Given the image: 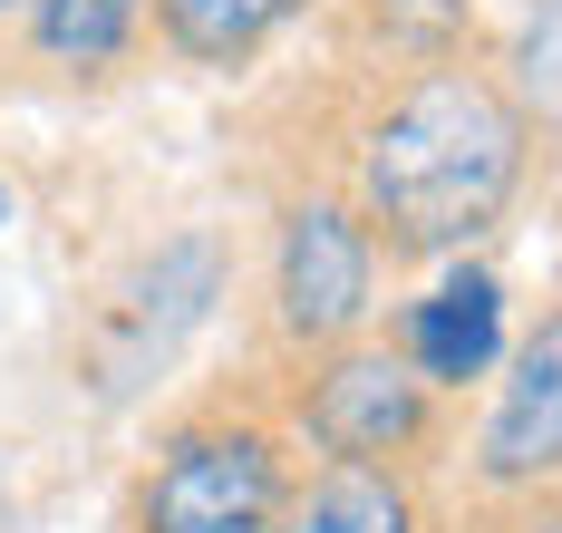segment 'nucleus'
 I'll use <instances>...</instances> for the list:
<instances>
[{"label": "nucleus", "instance_id": "nucleus-7", "mask_svg": "<svg viewBox=\"0 0 562 533\" xmlns=\"http://www.w3.org/2000/svg\"><path fill=\"white\" fill-rule=\"evenodd\" d=\"M397 359L427 378V388H465L505 359V282L495 272H447L437 292H417L397 310Z\"/></svg>", "mask_w": 562, "mask_h": 533}, {"label": "nucleus", "instance_id": "nucleus-14", "mask_svg": "<svg viewBox=\"0 0 562 533\" xmlns=\"http://www.w3.org/2000/svg\"><path fill=\"white\" fill-rule=\"evenodd\" d=\"M0 10H10V0H0Z\"/></svg>", "mask_w": 562, "mask_h": 533}, {"label": "nucleus", "instance_id": "nucleus-8", "mask_svg": "<svg viewBox=\"0 0 562 533\" xmlns=\"http://www.w3.org/2000/svg\"><path fill=\"white\" fill-rule=\"evenodd\" d=\"M272 533H417V495L397 466H321L281 495Z\"/></svg>", "mask_w": 562, "mask_h": 533}, {"label": "nucleus", "instance_id": "nucleus-5", "mask_svg": "<svg viewBox=\"0 0 562 533\" xmlns=\"http://www.w3.org/2000/svg\"><path fill=\"white\" fill-rule=\"evenodd\" d=\"M379 310V242L349 214V194H301L272 242V330L291 350H339Z\"/></svg>", "mask_w": 562, "mask_h": 533}, {"label": "nucleus", "instance_id": "nucleus-13", "mask_svg": "<svg viewBox=\"0 0 562 533\" xmlns=\"http://www.w3.org/2000/svg\"><path fill=\"white\" fill-rule=\"evenodd\" d=\"M0 224H10V184H0Z\"/></svg>", "mask_w": 562, "mask_h": 533}, {"label": "nucleus", "instance_id": "nucleus-3", "mask_svg": "<svg viewBox=\"0 0 562 533\" xmlns=\"http://www.w3.org/2000/svg\"><path fill=\"white\" fill-rule=\"evenodd\" d=\"M281 495H291V456L281 427L262 417H184L156 466L136 485V533H272Z\"/></svg>", "mask_w": 562, "mask_h": 533}, {"label": "nucleus", "instance_id": "nucleus-9", "mask_svg": "<svg viewBox=\"0 0 562 533\" xmlns=\"http://www.w3.org/2000/svg\"><path fill=\"white\" fill-rule=\"evenodd\" d=\"M311 0H156V30H166L175 59H194V68H243Z\"/></svg>", "mask_w": 562, "mask_h": 533}, {"label": "nucleus", "instance_id": "nucleus-4", "mask_svg": "<svg viewBox=\"0 0 562 533\" xmlns=\"http://www.w3.org/2000/svg\"><path fill=\"white\" fill-rule=\"evenodd\" d=\"M291 427L330 466H407L437 436V388L389 340H339V350H311L291 388Z\"/></svg>", "mask_w": 562, "mask_h": 533}, {"label": "nucleus", "instance_id": "nucleus-2", "mask_svg": "<svg viewBox=\"0 0 562 533\" xmlns=\"http://www.w3.org/2000/svg\"><path fill=\"white\" fill-rule=\"evenodd\" d=\"M224 282H233V252H224L214 224H184V234L146 242L108 292L88 300V320H78V388L108 398V408L146 398L184 359V340L214 320Z\"/></svg>", "mask_w": 562, "mask_h": 533}, {"label": "nucleus", "instance_id": "nucleus-11", "mask_svg": "<svg viewBox=\"0 0 562 533\" xmlns=\"http://www.w3.org/2000/svg\"><path fill=\"white\" fill-rule=\"evenodd\" d=\"M495 88L514 98V117H524V126L562 136V0H533V10H524V30H514Z\"/></svg>", "mask_w": 562, "mask_h": 533}, {"label": "nucleus", "instance_id": "nucleus-6", "mask_svg": "<svg viewBox=\"0 0 562 533\" xmlns=\"http://www.w3.org/2000/svg\"><path fill=\"white\" fill-rule=\"evenodd\" d=\"M475 475L495 495H543V485H562V300L524 330L505 388H495V408L475 427Z\"/></svg>", "mask_w": 562, "mask_h": 533}, {"label": "nucleus", "instance_id": "nucleus-12", "mask_svg": "<svg viewBox=\"0 0 562 533\" xmlns=\"http://www.w3.org/2000/svg\"><path fill=\"white\" fill-rule=\"evenodd\" d=\"M524 533H562V504H543V514H533V524H524Z\"/></svg>", "mask_w": 562, "mask_h": 533}, {"label": "nucleus", "instance_id": "nucleus-1", "mask_svg": "<svg viewBox=\"0 0 562 533\" xmlns=\"http://www.w3.org/2000/svg\"><path fill=\"white\" fill-rule=\"evenodd\" d=\"M524 156H533V126L514 117L505 88L465 59H427L359 126L349 214L397 262H447L505 224V204L524 194Z\"/></svg>", "mask_w": 562, "mask_h": 533}, {"label": "nucleus", "instance_id": "nucleus-10", "mask_svg": "<svg viewBox=\"0 0 562 533\" xmlns=\"http://www.w3.org/2000/svg\"><path fill=\"white\" fill-rule=\"evenodd\" d=\"M136 20H146V0H30V49L88 78L136 49Z\"/></svg>", "mask_w": 562, "mask_h": 533}]
</instances>
